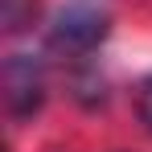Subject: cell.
Masks as SVG:
<instances>
[{
	"mask_svg": "<svg viewBox=\"0 0 152 152\" xmlns=\"http://www.w3.org/2000/svg\"><path fill=\"white\" fill-rule=\"evenodd\" d=\"M107 37V12L95 0H74L66 4L50 25V45L62 53H91Z\"/></svg>",
	"mask_w": 152,
	"mask_h": 152,
	"instance_id": "6da1fadb",
	"label": "cell"
},
{
	"mask_svg": "<svg viewBox=\"0 0 152 152\" xmlns=\"http://www.w3.org/2000/svg\"><path fill=\"white\" fill-rule=\"evenodd\" d=\"M45 99V82H41V66L25 58V53H12L4 62V103L17 119L33 115Z\"/></svg>",
	"mask_w": 152,
	"mask_h": 152,
	"instance_id": "7a4b0ae2",
	"label": "cell"
},
{
	"mask_svg": "<svg viewBox=\"0 0 152 152\" xmlns=\"http://www.w3.org/2000/svg\"><path fill=\"white\" fill-rule=\"evenodd\" d=\"M37 12V0H0V21H4V33H21V29L33 21Z\"/></svg>",
	"mask_w": 152,
	"mask_h": 152,
	"instance_id": "3957f363",
	"label": "cell"
},
{
	"mask_svg": "<svg viewBox=\"0 0 152 152\" xmlns=\"http://www.w3.org/2000/svg\"><path fill=\"white\" fill-rule=\"evenodd\" d=\"M136 111H140L144 127L152 132V78H144V82H140V95H136Z\"/></svg>",
	"mask_w": 152,
	"mask_h": 152,
	"instance_id": "277c9868",
	"label": "cell"
}]
</instances>
